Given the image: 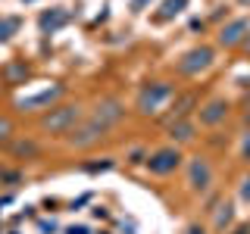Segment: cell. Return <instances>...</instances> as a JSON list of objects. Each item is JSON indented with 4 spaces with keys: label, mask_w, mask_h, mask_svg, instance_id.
I'll return each instance as SVG.
<instances>
[{
    "label": "cell",
    "mask_w": 250,
    "mask_h": 234,
    "mask_svg": "<svg viewBox=\"0 0 250 234\" xmlns=\"http://www.w3.org/2000/svg\"><path fill=\"white\" fill-rule=\"evenodd\" d=\"M244 156H247V159H250V137L244 140Z\"/></svg>",
    "instance_id": "d6986e66"
},
{
    "label": "cell",
    "mask_w": 250,
    "mask_h": 234,
    "mask_svg": "<svg viewBox=\"0 0 250 234\" xmlns=\"http://www.w3.org/2000/svg\"><path fill=\"white\" fill-rule=\"evenodd\" d=\"M178 162H182V153L172 150V147H166V150H160V153L150 156V172H156V175H169V172L178 169Z\"/></svg>",
    "instance_id": "7a4b0ae2"
},
{
    "label": "cell",
    "mask_w": 250,
    "mask_h": 234,
    "mask_svg": "<svg viewBox=\"0 0 250 234\" xmlns=\"http://www.w3.org/2000/svg\"><path fill=\"white\" fill-rule=\"evenodd\" d=\"M244 35H247V19H234V22H229V25L222 28L219 44H222V47H234V44L244 41Z\"/></svg>",
    "instance_id": "5b68a950"
},
{
    "label": "cell",
    "mask_w": 250,
    "mask_h": 234,
    "mask_svg": "<svg viewBox=\"0 0 250 234\" xmlns=\"http://www.w3.org/2000/svg\"><path fill=\"white\" fill-rule=\"evenodd\" d=\"M222 209H225V213H219V215H216V225H219V228L231 222V206H222Z\"/></svg>",
    "instance_id": "9a60e30c"
},
{
    "label": "cell",
    "mask_w": 250,
    "mask_h": 234,
    "mask_svg": "<svg viewBox=\"0 0 250 234\" xmlns=\"http://www.w3.org/2000/svg\"><path fill=\"white\" fill-rule=\"evenodd\" d=\"M188 234H203V231L197 228V225H194V228H188Z\"/></svg>",
    "instance_id": "ffe728a7"
},
{
    "label": "cell",
    "mask_w": 250,
    "mask_h": 234,
    "mask_svg": "<svg viewBox=\"0 0 250 234\" xmlns=\"http://www.w3.org/2000/svg\"><path fill=\"white\" fill-rule=\"evenodd\" d=\"M225 113H229V103H225V100H213V103H207V109L200 113V119L207 125H216V122L225 119Z\"/></svg>",
    "instance_id": "ba28073f"
},
{
    "label": "cell",
    "mask_w": 250,
    "mask_h": 234,
    "mask_svg": "<svg viewBox=\"0 0 250 234\" xmlns=\"http://www.w3.org/2000/svg\"><path fill=\"white\" fill-rule=\"evenodd\" d=\"M78 119H82L78 106H60V109H50V116H44L41 125L47 131H69V128H75Z\"/></svg>",
    "instance_id": "6da1fadb"
},
{
    "label": "cell",
    "mask_w": 250,
    "mask_h": 234,
    "mask_svg": "<svg viewBox=\"0 0 250 234\" xmlns=\"http://www.w3.org/2000/svg\"><path fill=\"white\" fill-rule=\"evenodd\" d=\"M185 3H188V0H166V3H163V13H160V19H169V16L182 13V10H185Z\"/></svg>",
    "instance_id": "7c38bea8"
},
{
    "label": "cell",
    "mask_w": 250,
    "mask_h": 234,
    "mask_svg": "<svg viewBox=\"0 0 250 234\" xmlns=\"http://www.w3.org/2000/svg\"><path fill=\"white\" fill-rule=\"evenodd\" d=\"M62 22H66V13L57 10V13H47L44 19H41V25H44V28H57V25H62Z\"/></svg>",
    "instance_id": "4fadbf2b"
},
{
    "label": "cell",
    "mask_w": 250,
    "mask_h": 234,
    "mask_svg": "<svg viewBox=\"0 0 250 234\" xmlns=\"http://www.w3.org/2000/svg\"><path fill=\"white\" fill-rule=\"evenodd\" d=\"M241 197H244V200H250V178L244 181V187H241Z\"/></svg>",
    "instance_id": "ac0fdd59"
},
{
    "label": "cell",
    "mask_w": 250,
    "mask_h": 234,
    "mask_svg": "<svg viewBox=\"0 0 250 234\" xmlns=\"http://www.w3.org/2000/svg\"><path fill=\"white\" fill-rule=\"evenodd\" d=\"M191 103H194V97H185L182 103H178V109H175V119H182V116L188 113V106H191Z\"/></svg>",
    "instance_id": "2e32d148"
},
{
    "label": "cell",
    "mask_w": 250,
    "mask_h": 234,
    "mask_svg": "<svg viewBox=\"0 0 250 234\" xmlns=\"http://www.w3.org/2000/svg\"><path fill=\"white\" fill-rule=\"evenodd\" d=\"M209 178H213L209 162H207V159H194V162H191V187L203 191V187H209Z\"/></svg>",
    "instance_id": "52a82bcc"
},
{
    "label": "cell",
    "mask_w": 250,
    "mask_h": 234,
    "mask_svg": "<svg viewBox=\"0 0 250 234\" xmlns=\"http://www.w3.org/2000/svg\"><path fill=\"white\" fill-rule=\"evenodd\" d=\"M119 119H122V106L116 103V100L100 103V106H97V116H94V122H97L100 128H106V125H113V122H119Z\"/></svg>",
    "instance_id": "8992f818"
},
{
    "label": "cell",
    "mask_w": 250,
    "mask_h": 234,
    "mask_svg": "<svg viewBox=\"0 0 250 234\" xmlns=\"http://www.w3.org/2000/svg\"><path fill=\"white\" fill-rule=\"evenodd\" d=\"M172 137H178V140H191V137H194V125H191V122H178V125H172Z\"/></svg>",
    "instance_id": "8fae6325"
},
{
    "label": "cell",
    "mask_w": 250,
    "mask_h": 234,
    "mask_svg": "<svg viewBox=\"0 0 250 234\" xmlns=\"http://www.w3.org/2000/svg\"><path fill=\"white\" fill-rule=\"evenodd\" d=\"M169 94H172V88H169V84H150V88H147L144 94H141V103H138V106L144 109V113H153V109L160 106L163 100L169 97Z\"/></svg>",
    "instance_id": "277c9868"
},
{
    "label": "cell",
    "mask_w": 250,
    "mask_h": 234,
    "mask_svg": "<svg viewBox=\"0 0 250 234\" xmlns=\"http://www.w3.org/2000/svg\"><path fill=\"white\" fill-rule=\"evenodd\" d=\"M104 131H106V128H100L97 122H91V125H84V128L78 131V135H72V140H75L78 147H88V144H94V140L104 135Z\"/></svg>",
    "instance_id": "9c48e42d"
},
{
    "label": "cell",
    "mask_w": 250,
    "mask_h": 234,
    "mask_svg": "<svg viewBox=\"0 0 250 234\" xmlns=\"http://www.w3.org/2000/svg\"><path fill=\"white\" fill-rule=\"evenodd\" d=\"M209 62H213V50H209V47H197V50H191L182 59V66H178V69H182L185 75H197L200 69L209 66Z\"/></svg>",
    "instance_id": "3957f363"
},
{
    "label": "cell",
    "mask_w": 250,
    "mask_h": 234,
    "mask_svg": "<svg viewBox=\"0 0 250 234\" xmlns=\"http://www.w3.org/2000/svg\"><path fill=\"white\" fill-rule=\"evenodd\" d=\"M60 94V88H53V91H41L38 97H31V100H22V106L25 109H31V106H41V103H47V100H53Z\"/></svg>",
    "instance_id": "30bf717a"
},
{
    "label": "cell",
    "mask_w": 250,
    "mask_h": 234,
    "mask_svg": "<svg viewBox=\"0 0 250 234\" xmlns=\"http://www.w3.org/2000/svg\"><path fill=\"white\" fill-rule=\"evenodd\" d=\"M13 131V125H10V119H0V140H3L6 135Z\"/></svg>",
    "instance_id": "e0dca14e"
},
{
    "label": "cell",
    "mask_w": 250,
    "mask_h": 234,
    "mask_svg": "<svg viewBox=\"0 0 250 234\" xmlns=\"http://www.w3.org/2000/svg\"><path fill=\"white\" fill-rule=\"evenodd\" d=\"M247 50H250V38H247Z\"/></svg>",
    "instance_id": "44dd1931"
},
{
    "label": "cell",
    "mask_w": 250,
    "mask_h": 234,
    "mask_svg": "<svg viewBox=\"0 0 250 234\" xmlns=\"http://www.w3.org/2000/svg\"><path fill=\"white\" fill-rule=\"evenodd\" d=\"M13 28H16V22H13V19H3V22H0V41H6Z\"/></svg>",
    "instance_id": "5bb4252c"
}]
</instances>
